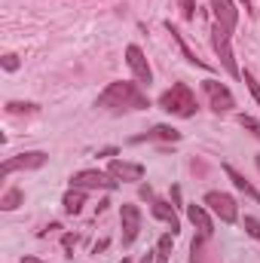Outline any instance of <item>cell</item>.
Listing matches in <instances>:
<instances>
[{"label":"cell","instance_id":"cell-1","mask_svg":"<svg viewBox=\"0 0 260 263\" xmlns=\"http://www.w3.org/2000/svg\"><path fill=\"white\" fill-rule=\"evenodd\" d=\"M211 12H214V28H211V46L214 52L220 55V62L227 67L230 77H242V70L233 59V49H230V40H233V31H236V22H239V9L233 0H211Z\"/></svg>","mask_w":260,"mask_h":263},{"label":"cell","instance_id":"cell-2","mask_svg":"<svg viewBox=\"0 0 260 263\" xmlns=\"http://www.w3.org/2000/svg\"><path fill=\"white\" fill-rule=\"evenodd\" d=\"M101 110H110V114H123V110H147L150 107V101H147V95L138 89V83H110L101 95H98V101H95Z\"/></svg>","mask_w":260,"mask_h":263},{"label":"cell","instance_id":"cell-3","mask_svg":"<svg viewBox=\"0 0 260 263\" xmlns=\"http://www.w3.org/2000/svg\"><path fill=\"white\" fill-rule=\"evenodd\" d=\"M159 107L172 117H193L196 114V95L190 92L187 83H175L169 92H162Z\"/></svg>","mask_w":260,"mask_h":263},{"label":"cell","instance_id":"cell-4","mask_svg":"<svg viewBox=\"0 0 260 263\" xmlns=\"http://www.w3.org/2000/svg\"><path fill=\"white\" fill-rule=\"evenodd\" d=\"M205 205H208L211 214L220 217L224 223H236V217H239V205H236V199L227 196V193H220V190L205 193Z\"/></svg>","mask_w":260,"mask_h":263},{"label":"cell","instance_id":"cell-5","mask_svg":"<svg viewBox=\"0 0 260 263\" xmlns=\"http://www.w3.org/2000/svg\"><path fill=\"white\" fill-rule=\"evenodd\" d=\"M202 89H205V95H208V101H211V110L227 114V110L236 107V98H233V92H230L224 83H217V80H205Z\"/></svg>","mask_w":260,"mask_h":263},{"label":"cell","instance_id":"cell-6","mask_svg":"<svg viewBox=\"0 0 260 263\" xmlns=\"http://www.w3.org/2000/svg\"><path fill=\"white\" fill-rule=\"evenodd\" d=\"M46 153L43 150H31V153H18V156H9V159H3V165H0V175L3 178H9L12 172H18V168H40V165H46Z\"/></svg>","mask_w":260,"mask_h":263},{"label":"cell","instance_id":"cell-7","mask_svg":"<svg viewBox=\"0 0 260 263\" xmlns=\"http://www.w3.org/2000/svg\"><path fill=\"white\" fill-rule=\"evenodd\" d=\"M120 181L104 175V172H77L70 178V187H80V190H89V187H104V190H114Z\"/></svg>","mask_w":260,"mask_h":263},{"label":"cell","instance_id":"cell-8","mask_svg":"<svg viewBox=\"0 0 260 263\" xmlns=\"http://www.w3.org/2000/svg\"><path fill=\"white\" fill-rule=\"evenodd\" d=\"M120 220H123V245H132L138 239V233H141V211H138V205H123Z\"/></svg>","mask_w":260,"mask_h":263},{"label":"cell","instance_id":"cell-9","mask_svg":"<svg viewBox=\"0 0 260 263\" xmlns=\"http://www.w3.org/2000/svg\"><path fill=\"white\" fill-rule=\"evenodd\" d=\"M126 62H129L132 73L138 77V83H153V70H150V65H147V59H144V52L138 49V46H126Z\"/></svg>","mask_w":260,"mask_h":263},{"label":"cell","instance_id":"cell-10","mask_svg":"<svg viewBox=\"0 0 260 263\" xmlns=\"http://www.w3.org/2000/svg\"><path fill=\"white\" fill-rule=\"evenodd\" d=\"M107 175L117 178V181H141V178H144V165H138V162H123V159H110Z\"/></svg>","mask_w":260,"mask_h":263},{"label":"cell","instance_id":"cell-11","mask_svg":"<svg viewBox=\"0 0 260 263\" xmlns=\"http://www.w3.org/2000/svg\"><path fill=\"white\" fill-rule=\"evenodd\" d=\"M153 217L165 220V223L172 227V233H175V236L181 233V220H178V214H175V208H172L169 202H162V199H153Z\"/></svg>","mask_w":260,"mask_h":263},{"label":"cell","instance_id":"cell-12","mask_svg":"<svg viewBox=\"0 0 260 263\" xmlns=\"http://www.w3.org/2000/svg\"><path fill=\"white\" fill-rule=\"evenodd\" d=\"M187 214H190L193 227H199V233H202L205 239L214 233V223H211V217H208V211H205L202 205H187Z\"/></svg>","mask_w":260,"mask_h":263},{"label":"cell","instance_id":"cell-13","mask_svg":"<svg viewBox=\"0 0 260 263\" xmlns=\"http://www.w3.org/2000/svg\"><path fill=\"white\" fill-rule=\"evenodd\" d=\"M224 172H227V178L233 181V187H236V190H242V193H245L248 199L260 202V193L254 190V187H251V184H248V181H245V175H239V172H236L233 165H224Z\"/></svg>","mask_w":260,"mask_h":263},{"label":"cell","instance_id":"cell-14","mask_svg":"<svg viewBox=\"0 0 260 263\" xmlns=\"http://www.w3.org/2000/svg\"><path fill=\"white\" fill-rule=\"evenodd\" d=\"M135 141H181V132L172 126H153L144 138H135Z\"/></svg>","mask_w":260,"mask_h":263},{"label":"cell","instance_id":"cell-15","mask_svg":"<svg viewBox=\"0 0 260 263\" xmlns=\"http://www.w3.org/2000/svg\"><path fill=\"white\" fill-rule=\"evenodd\" d=\"M83 202H86V193L80 187H73L70 193H65V211L67 214H80L83 211Z\"/></svg>","mask_w":260,"mask_h":263},{"label":"cell","instance_id":"cell-16","mask_svg":"<svg viewBox=\"0 0 260 263\" xmlns=\"http://www.w3.org/2000/svg\"><path fill=\"white\" fill-rule=\"evenodd\" d=\"M165 28H169V34H172V40H178V46H181V52H184V59H187V62H190V65H196V67H205V62H202V59H196L193 52H190V46H187V43H184V40H181V34H178V31H175V28H172V22H169V25H165Z\"/></svg>","mask_w":260,"mask_h":263},{"label":"cell","instance_id":"cell-17","mask_svg":"<svg viewBox=\"0 0 260 263\" xmlns=\"http://www.w3.org/2000/svg\"><path fill=\"white\" fill-rule=\"evenodd\" d=\"M172 239H175V233H165V236L159 239V245H156V263H169V254H172Z\"/></svg>","mask_w":260,"mask_h":263},{"label":"cell","instance_id":"cell-18","mask_svg":"<svg viewBox=\"0 0 260 263\" xmlns=\"http://www.w3.org/2000/svg\"><path fill=\"white\" fill-rule=\"evenodd\" d=\"M22 190H6V193H3V199H0V208H3V211H12V208H18V205H22Z\"/></svg>","mask_w":260,"mask_h":263},{"label":"cell","instance_id":"cell-19","mask_svg":"<svg viewBox=\"0 0 260 263\" xmlns=\"http://www.w3.org/2000/svg\"><path fill=\"white\" fill-rule=\"evenodd\" d=\"M242 77H245V86L251 89V95H254V101H257V104H260V83H257V80H254V73H251V70H245Z\"/></svg>","mask_w":260,"mask_h":263},{"label":"cell","instance_id":"cell-20","mask_svg":"<svg viewBox=\"0 0 260 263\" xmlns=\"http://www.w3.org/2000/svg\"><path fill=\"white\" fill-rule=\"evenodd\" d=\"M239 123H242V129H248L251 135H257V138H260V120H254V117H245V114H242V117H239Z\"/></svg>","mask_w":260,"mask_h":263},{"label":"cell","instance_id":"cell-21","mask_svg":"<svg viewBox=\"0 0 260 263\" xmlns=\"http://www.w3.org/2000/svg\"><path fill=\"white\" fill-rule=\"evenodd\" d=\"M202 233H199V239H193V245H190V263H202Z\"/></svg>","mask_w":260,"mask_h":263},{"label":"cell","instance_id":"cell-22","mask_svg":"<svg viewBox=\"0 0 260 263\" xmlns=\"http://www.w3.org/2000/svg\"><path fill=\"white\" fill-rule=\"evenodd\" d=\"M242 227H245V233H248V236L260 239V220H257V217H245V223H242Z\"/></svg>","mask_w":260,"mask_h":263},{"label":"cell","instance_id":"cell-23","mask_svg":"<svg viewBox=\"0 0 260 263\" xmlns=\"http://www.w3.org/2000/svg\"><path fill=\"white\" fill-rule=\"evenodd\" d=\"M9 114H22V110H37V104H22V101H9L6 104Z\"/></svg>","mask_w":260,"mask_h":263},{"label":"cell","instance_id":"cell-24","mask_svg":"<svg viewBox=\"0 0 260 263\" xmlns=\"http://www.w3.org/2000/svg\"><path fill=\"white\" fill-rule=\"evenodd\" d=\"M181 3V15L187 18V22H193V9H196V3L193 0H178Z\"/></svg>","mask_w":260,"mask_h":263},{"label":"cell","instance_id":"cell-25","mask_svg":"<svg viewBox=\"0 0 260 263\" xmlns=\"http://www.w3.org/2000/svg\"><path fill=\"white\" fill-rule=\"evenodd\" d=\"M0 65H3V70H9V73H12V70H18V55H12V52H9V55H3V62H0Z\"/></svg>","mask_w":260,"mask_h":263},{"label":"cell","instance_id":"cell-26","mask_svg":"<svg viewBox=\"0 0 260 263\" xmlns=\"http://www.w3.org/2000/svg\"><path fill=\"white\" fill-rule=\"evenodd\" d=\"M73 245H77V239H73V236H65V248H67V251H70Z\"/></svg>","mask_w":260,"mask_h":263},{"label":"cell","instance_id":"cell-27","mask_svg":"<svg viewBox=\"0 0 260 263\" xmlns=\"http://www.w3.org/2000/svg\"><path fill=\"white\" fill-rule=\"evenodd\" d=\"M22 263H43V260H37V257H22Z\"/></svg>","mask_w":260,"mask_h":263},{"label":"cell","instance_id":"cell-28","mask_svg":"<svg viewBox=\"0 0 260 263\" xmlns=\"http://www.w3.org/2000/svg\"><path fill=\"white\" fill-rule=\"evenodd\" d=\"M239 3H245V9H248V6H251V0H239Z\"/></svg>","mask_w":260,"mask_h":263},{"label":"cell","instance_id":"cell-29","mask_svg":"<svg viewBox=\"0 0 260 263\" xmlns=\"http://www.w3.org/2000/svg\"><path fill=\"white\" fill-rule=\"evenodd\" d=\"M257 168H260V156H257Z\"/></svg>","mask_w":260,"mask_h":263},{"label":"cell","instance_id":"cell-30","mask_svg":"<svg viewBox=\"0 0 260 263\" xmlns=\"http://www.w3.org/2000/svg\"><path fill=\"white\" fill-rule=\"evenodd\" d=\"M123 263H129V260H123Z\"/></svg>","mask_w":260,"mask_h":263}]
</instances>
